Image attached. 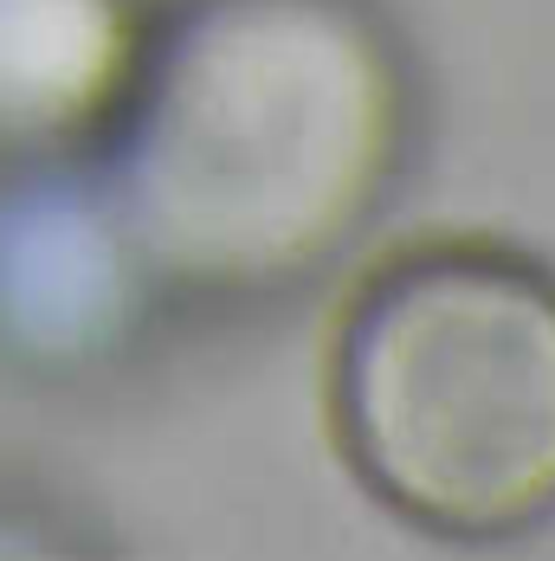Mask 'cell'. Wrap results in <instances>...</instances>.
<instances>
[{"instance_id":"obj_1","label":"cell","mask_w":555,"mask_h":561,"mask_svg":"<svg viewBox=\"0 0 555 561\" xmlns=\"http://www.w3.org/2000/svg\"><path fill=\"white\" fill-rule=\"evenodd\" d=\"M394 65L349 0H194L123 78V220L181 284H272L388 181Z\"/></svg>"},{"instance_id":"obj_2","label":"cell","mask_w":555,"mask_h":561,"mask_svg":"<svg viewBox=\"0 0 555 561\" xmlns=\"http://www.w3.org/2000/svg\"><path fill=\"white\" fill-rule=\"evenodd\" d=\"M330 413L355 471L445 536L555 504V284L478 239L407 245L349 290Z\"/></svg>"},{"instance_id":"obj_3","label":"cell","mask_w":555,"mask_h":561,"mask_svg":"<svg viewBox=\"0 0 555 561\" xmlns=\"http://www.w3.org/2000/svg\"><path fill=\"white\" fill-rule=\"evenodd\" d=\"M116 0H0V123L65 129L129 78Z\"/></svg>"}]
</instances>
